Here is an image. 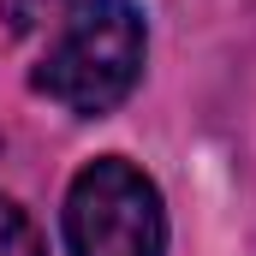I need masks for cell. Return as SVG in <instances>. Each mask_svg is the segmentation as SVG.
I'll list each match as a JSON object with an SVG mask.
<instances>
[{
	"label": "cell",
	"instance_id": "1",
	"mask_svg": "<svg viewBox=\"0 0 256 256\" xmlns=\"http://www.w3.org/2000/svg\"><path fill=\"white\" fill-rule=\"evenodd\" d=\"M143 54H149V24L131 0H78L66 6L30 84L66 114L102 120L137 90Z\"/></svg>",
	"mask_w": 256,
	"mask_h": 256
},
{
	"label": "cell",
	"instance_id": "2",
	"mask_svg": "<svg viewBox=\"0 0 256 256\" xmlns=\"http://www.w3.org/2000/svg\"><path fill=\"white\" fill-rule=\"evenodd\" d=\"M72 256H167V208L155 179L126 155H96L66 185Z\"/></svg>",
	"mask_w": 256,
	"mask_h": 256
},
{
	"label": "cell",
	"instance_id": "4",
	"mask_svg": "<svg viewBox=\"0 0 256 256\" xmlns=\"http://www.w3.org/2000/svg\"><path fill=\"white\" fill-rule=\"evenodd\" d=\"M0 6H6V18H12L18 30H30V24H42L48 12H60L66 0H0Z\"/></svg>",
	"mask_w": 256,
	"mask_h": 256
},
{
	"label": "cell",
	"instance_id": "3",
	"mask_svg": "<svg viewBox=\"0 0 256 256\" xmlns=\"http://www.w3.org/2000/svg\"><path fill=\"white\" fill-rule=\"evenodd\" d=\"M0 256H48V250H42L36 220H30L12 196H0Z\"/></svg>",
	"mask_w": 256,
	"mask_h": 256
}]
</instances>
